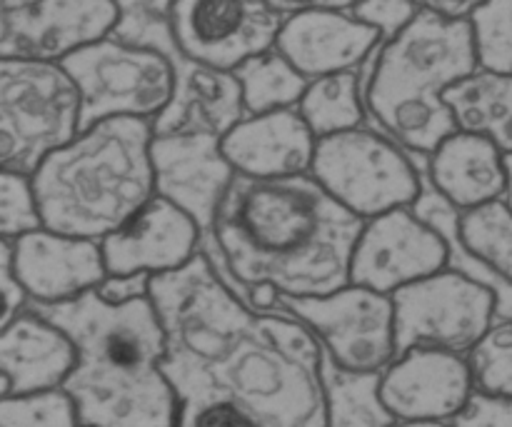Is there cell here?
<instances>
[{"label":"cell","mask_w":512,"mask_h":427,"mask_svg":"<svg viewBox=\"0 0 512 427\" xmlns=\"http://www.w3.org/2000/svg\"><path fill=\"white\" fill-rule=\"evenodd\" d=\"M453 427H512V398L475 390Z\"/></svg>","instance_id":"34"},{"label":"cell","mask_w":512,"mask_h":427,"mask_svg":"<svg viewBox=\"0 0 512 427\" xmlns=\"http://www.w3.org/2000/svg\"><path fill=\"white\" fill-rule=\"evenodd\" d=\"M170 33L180 53L220 73L275 50L285 15L263 0H173Z\"/></svg>","instance_id":"12"},{"label":"cell","mask_w":512,"mask_h":427,"mask_svg":"<svg viewBox=\"0 0 512 427\" xmlns=\"http://www.w3.org/2000/svg\"><path fill=\"white\" fill-rule=\"evenodd\" d=\"M83 98V130L113 118L155 123L175 95L173 60L155 48L108 38L63 63Z\"/></svg>","instance_id":"9"},{"label":"cell","mask_w":512,"mask_h":427,"mask_svg":"<svg viewBox=\"0 0 512 427\" xmlns=\"http://www.w3.org/2000/svg\"><path fill=\"white\" fill-rule=\"evenodd\" d=\"M108 275H170L193 263L205 248V235L190 215L155 195L138 218L105 238Z\"/></svg>","instance_id":"19"},{"label":"cell","mask_w":512,"mask_h":427,"mask_svg":"<svg viewBox=\"0 0 512 427\" xmlns=\"http://www.w3.org/2000/svg\"><path fill=\"white\" fill-rule=\"evenodd\" d=\"M455 123L465 133L488 138L512 158V75L478 70L445 93Z\"/></svg>","instance_id":"23"},{"label":"cell","mask_w":512,"mask_h":427,"mask_svg":"<svg viewBox=\"0 0 512 427\" xmlns=\"http://www.w3.org/2000/svg\"><path fill=\"white\" fill-rule=\"evenodd\" d=\"M30 310L73 338L78 365L65 390L88 427H178L180 400L165 375L168 338L153 298L110 305L98 293Z\"/></svg>","instance_id":"3"},{"label":"cell","mask_w":512,"mask_h":427,"mask_svg":"<svg viewBox=\"0 0 512 427\" xmlns=\"http://www.w3.org/2000/svg\"><path fill=\"white\" fill-rule=\"evenodd\" d=\"M178 400L230 398L273 427H328L325 353L283 310H255L203 253L150 285Z\"/></svg>","instance_id":"1"},{"label":"cell","mask_w":512,"mask_h":427,"mask_svg":"<svg viewBox=\"0 0 512 427\" xmlns=\"http://www.w3.org/2000/svg\"><path fill=\"white\" fill-rule=\"evenodd\" d=\"M150 285H153V275H123V278L108 275V280L98 288V295L105 303L123 305L150 298Z\"/></svg>","instance_id":"36"},{"label":"cell","mask_w":512,"mask_h":427,"mask_svg":"<svg viewBox=\"0 0 512 427\" xmlns=\"http://www.w3.org/2000/svg\"><path fill=\"white\" fill-rule=\"evenodd\" d=\"M178 427H273L230 398H193L180 403Z\"/></svg>","instance_id":"32"},{"label":"cell","mask_w":512,"mask_h":427,"mask_svg":"<svg viewBox=\"0 0 512 427\" xmlns=\"http://www.w3.org/2000/svg\"><path fill=\"white\" fill-rule=\"evenodd\" d=\"M223 138L215 135H155V190L195 220L210 238L220 203L238 173L223 153Z\"/></svg>","instance_id":"16"},{"label":"cell","mask_w":512,"mask_h":427,"mask_svg":"<svg viewBox=\"0 0 512 427\" xmlns=\"http://www.w3.org/2000/svg\"><path fill=\"white\" fill-rule=\"evenodd\" d=\"M353 8L350 0L308 3L285 18L275 50L308 80L355 73L365 60L375 58L383 38L355 18Z\"/></svg>","instance_id":"15"},{"label":"cell","mask_w":512,"mask_h":427,"mask_svg":"<svg viewBox=\"0 0 512 427\" xmlns=\"http://www.w3.org/2000/svg\"><path fill=\"white\" fill-rule=\"evenodd\" d=\"M393 427H453V423H443V420H398Z\"/></svg>","instance_id":"38"},{"label":"cell","mask_w":512,"mask_h":427,"mask_svg":"<svg viewBox=\"0 0 512 427\" xmlns=\"http://www.w3.org/2000/svg\"><path fill=\"white\" fill-rule=\"evenodd\" d=\"M235 78L240 80V88H243L248 115H265L298 108L310 83L278 50H270V53L245 63L235 73Z\"/></svg>","instance_id":"26"},{"label":"cell","mask_w":512,"mask_h":427,"mask_svg":"<svg viewBox=\"0 0 512 427\" xmlns=\"http://www.w3.org/2000/svg\"><path fill=\"white\" fill-rule=\"evenodd\" d=\"M153 123L113 118L78 135L33 175L48 230L103 243L158 195Z\"/></svg>","instance_id":"4"},{"label":"cell","mask_w":512,"mask_h":427,"mask_svg":"<svg viewBox=\"0 0 512 427\" xmlns=\"http://www.w3.org/2000/svg\"><path fill=\"white\" fill-rule=\"evenodd\" d=\"M320 188L363 223L415 208L423 198L425 173L383 130L355 128L318 140L313 170Z\"/></svg>","instance_id":"8"},{"label":"cell","mask_w":512,"mask_h":427,"mask_svg":"<svg viewBox=\"0 0 512 427\" xmlns=\"http://www.w3.org/2000/svg\"><path fill=\"white\" fill-rule=\"evenodd\" d=\"M10 248L15 275L28 293L30 305L38 308L75 303L98 293L108 280L103 245L95 240L70 238L43 228L18 238Z\"/></svg>","instance_id":"17"},{"label":"cell","mask_w":512,"mask_h":427,"mask_svg":"<svg viewBox=\"0 0 512 427\" xmlns=\"http://www.w3.org/2000/svg\"><path fill=\"white\" fill-rule=\"evenodd\" d=\"M505 203L512 210V158H508V193H505Z\"/></svg>","instance_id":"39"},{"label":"cell","mask_w":512,"mask_h":427,"mask_svg":"<svg viewBox=\"0 0 512 427\" xmlns=\"http://www.w3.org/2000/svg\"><path fill=\"white\" fill-rule=\"evenodd\" d=\"M83 427H88V425H83Z\"/></svg>","instance_id":"40"},{"label":"cell","mask_w":512,"mask_h":427,"mask_svg":"<svg viewBox=\"0 0 512 427\" xmlns=\"http://www.w3.org/2000/svg\"><path fill=\"white\" fill-rule=\"evenodd\" d=\"M170 3L140 0L120 3V25L113 38L155 48L173 60L175 95L153 123L155 135H215L225 138L240 120L248 118L243 88L235 73L205 68L180 53L168 20Z\"/></svg>","instance_id":"7"},{"label":"cell","mask_w":512,"mask_h":427,"mask_svg":"<svg viewBox=\"0 0 512 427\" xmlns=\"http://www.w3.org/2000/svg\"><path fill=\"white\" fill-rule=\"evenodd\" d=\"M425 5L445 20H470L473 10L478 8V3L473 0H430Z\"/></svg>","instance_id":"37"},{"label":"cell","mask_w":512,"mask_h":427,"mask_svg":"<svg viewBox=\"0 0 512 427\" xmlns=\"http://www.w3.org/2000/svg\"><path fill=\"white\" fill-rule=\"evenodd\" d=\"M278 310L293 315L318 338L335 368L380 375L398 360L395 303L390 295L350 283L325 298H285Z\"/></svg>","instance_id":"10"},{"label":"cell","mask_w":512,"mask_h":427,"mask_svg":"<svg viewBox=\"0 0 512 427\" xmlns=\"http://www.w3.org/2000/svg\"><path fill=\"white\" fill-rule=\"evenodd\" d=\"M478 70L468 20H445L423 3L413 23L375 53L365 108L400 148L428 158L460 130L445 93Z\"/></svg>","instance_id":"5"},{"label":"cell","mask_w":512,"mask_h":427,"mask_svg":"<svg viewBox=\"0 0 512 427\" xmlns=\"http://www.w3.org/2000/svg\"><path fill=\"white\" fill-rule=\"evenodd\" d=\"M298 110L318 140L363 128V75H360V70H355V73H338L328 75V78L310 80Z\"/></svg>","instance_id":"24"},{"label":"cell","mask_w":512,"mask_h":427,"mask_svg":"<svg viewBox=\"0 0 512 427\" xmlns=\"http://www.w3.org/2000/svg\"><path fill=\"white\" fill-rule=\"evenodd\" d=\"M448 265L445 235L413 208H403L365 223L355 245L350 283L393 298L408 285L443 273Z\"/></svg>","instance_id":"14"},{"label":"cell","mask_w":512,"mask_h":427,"mask_svg":"<svg viewBox=\"0 0 512 427\" xmlns=\"http://www.w3.org/2000/svg\"><path fill=\"white\" fill-rule=\"evenodd\" d=\"M363 228V220L340 208L313 175L283 180L238 175L208 240L245 293L270 288L280 300L325 298L350 285Z\"/></svg>","instance_id":"2"},{"label":"cell","mask_w":512,"mask_h":427,"mask_svg":"<svg viewBox=\"0 0 512 427\" xmlns=\"http://www.w3.org/2000/svg\"><path fill=\"white\" fill-rule=\"evenodd\" d=\"M460 243L512 288V210L505 200L460 213Z\"/></svg>","instance_id":"27"},{"label":"cell","mask_w":512,"mask_h":427,"mask_svg":"<svg viewBox=\"0 0 512 427\" xmlns=\"http://www.w3.org/2000/svg\"><path fill=\"white\" fill-rule=\"evenodd\" d=\"M75 365L73 338L35 310L0 328V398L65 388Z\"/></svg>","instance_id":"21"},{"label":"cell","mask_w":512,"mask_h":427,"mask_svg":"<svg viewBox=\"0 0 512 427\" xmlns=\"http://www.w3.org/2000/svg\"><path fill=\"white\" fill-rule=\"evenodd\" d=\"M423 3H410V0H368V3H355V18L363 20L373 30H378L383 43L398 38L405 28L415 20Z\"/></svg>","instance_id":"33"},{"label":"cell","mask_w":512,"mask_h":427,"mask_svg":"<svg viewBox=\"0 0 512 427\" xmlns=\"http://www.w3.org/2000/svg\"><path fill=\"white\" fill-rule=\"evenodd\" d=\"M223 153L240 178L283 180L310 175L318 138L298 108L248 115L223 140Z\"/></svg>","instance_id":"20"},{"label":"cell","mask_w":512,"mask_h":427,"mask_svg":"<svg viewBox=\"0 0 512 427\" xmlns=\"http://www.w3.org/2000/svg\"><path fill=\"white\" fill-rule=\"evenodd\" d=\"M118 25L115 0H0V60L63 65Z\"/></svg>","instance_id":"13"},{"label":"cell","mask_w":512,"mask_h":427,"mask_svg":"<svg viewBox=\"0 0 512 427\" xmlns=\"http://www.w3.org/2000/svg\"><path fill=\"white\" fill-rule=\"evenodd\" d=\"M0 427H83L65 388L0 398Z\"/></svg>","instance_id":"29"},{"label":"cell","mask_w":512,"mask_h":427,"mask_svg":"<svg viewBox=\"0 0 512 427\" xmlns=\"http://www.w3.org/2000/svg\"><path fill=\"white\" fill-rule=\"evenodd\" d=\"M425 178L458 213L485 208L508 193V158L488 138L458 130L425 163Z\"/></svg>","instance_id":"22"},{"label":"cell","mask_w":512,"mask_h":427,"mask_svg":"<svg viewBox=\"0 0 512 427\" xmlns=\"http://www.w3.org/2000/svg\"><path fill=\"white\" fill-rule=\"evenodd\" d=\"M83 133V98L60 63L0 60V168L30 175Z\"/></svg>","instance_id":"6"},{"label":"cell","mask_w":512,"mask_h":427,"mask_svg":"<svg viewBox=\"0 0 512 427\" xmlns=\"http://www.w3.org/2000/svg\"><path fill=\"white\" fill-rule=\"evenodd\" d=\"M475 390L512 398V320L498 318L468 355Z\"/></svg>","instance_id":"30"},{"label":"cell","mask_w":512,"mask_h":427,"mask_svg":"<svg viewBox=\"0 0 512 427\" xmlns=\"http://www.w3.org/2000/svg\"><path fill=\"white\" fill-rule=\"evenodd\" d=\"M468 23L478 68L485 73L512 75V0L478 3Z\"/></svg>","instance_id":"28"},{"label":"cell","mask_w":512,"mask_h":427,"mask_svg":"<svg viewBox=\"0 0 512 427\" xmlns=\"http://www.w3.org/2000/svg\"><path fill=\"white\" fill-rule=\"evenodd\" d=\"M380 375L348 373L325 358L323 380L328 395V427H393L398 420L385 408Z\"/></svg>","instance_id":"25"},{"label":"cell","mask_w":512,"mask_h":427,"mask_svg":"<svg viewBox=\"0 0 512 427\" xmlns=\"http://www.w3.org/2000/svg\"><path fill=\"white\" fill-rule=\"evenodd\" d=\"M0 298H3V313H0V328L10 320L25 313L30 305L28 293L20 285L18 275L13 268V248L8 240H0Z\"/></svg>","instance_id":"35"},{"label":"cell","mask_w":512,"mask_h":427,"mask_svg":"<svg viewBox=\"0 0 512 427\" xmlns=\"http://www.w3.org/2000/svg\"><path fill=\"white\" fill-rule=\"evenodd\" d=\"M43 228L33 178L0 170V240L15 243L23 235Z\"/></svg>","instance_id":"31"},{"label":"cell","mask_w":512,"mask_h":427,"mask_svg":"<svg viewBox=\"0 0 512 427\" xmlns=\"http://www.w3.org/2000/svg\"><path fill=\"white\" fill-rule=\"evenodd\" d=\"M393 303L398 355L413 348L470 355L498 320L493 290L450 268L403 288Z\"/></svg>","instance_id":"11"},{"label":"cell","mask_w":512,"mask_h":427,"mask_svg":"<svg viewBox=\"0 0 512 427\" xmlns=\"http://www.w3.org/2000/svg\"><path fill=\"white\" fill-rule=\"evenodd\" d=\"M473 393L468 355L445 350H408L380 378V395L395 420L453 423Z\"/></svg>","instance_id":"18"}]
</instances>
